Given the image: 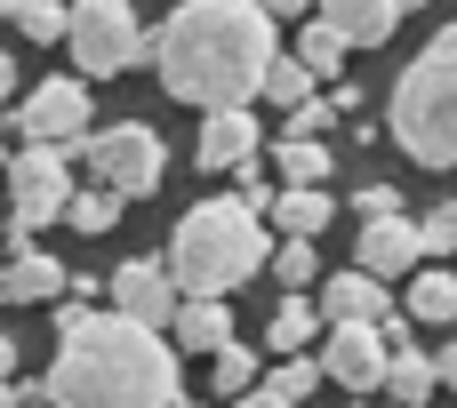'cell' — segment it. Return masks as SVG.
I'll use <instances>...</instances> for the list:
<instances>
[{"mask_svg": "<svg viewBox=\"0 0 457 408\" xmlns=\"http://www.w3.org/2000/svg\"><path fill=\"white\" fill-rule=\"evenodd\" d=\"M177 345L129 313L56 305V361H48V408H177Z\"/></svg>", "mask_w": 457, "mask_h": 408, "instance_id": "obj_1", "label": "cell"}, {"mask_svg": "<svg viewBox=\"0 0 457 408\" xmlns=\"http://www.w3.org/2000/svg\"><path fill=\"white\" fill-rule=\"evenodd\" d=\"M273 16L257 0H177L169 24L153 32V72L177 104L193 112H225L249 104L273 72Z\"/></svg>", "mask_w": 457, "mask_h": 408, "instance_id": "obj_2", "label": "cell"}, {"mask_svg": "<svg viewBox=\"0 0 457 408\" xmlns=\"http://www.w3.org/2000/svg\"><path fill=\"white\" fill-rule=\"evenodd\" d=\"M265 257H273L265 216H257L241 192H233V200H201V208H185V224L169 233V273H177L185 297H233L241 281L265 273Z\"/></svg>", "mask_w": 457, "mask_h": 408, "instance_id": "obj_3", "label": "cell"}, {"mask_svg": "<svg viewBox=\"0 0 457 408\" xmlns=\"http://www.w3.org/2000/svg\"><path fill=\"white\" fill-rule=\"evenodd\" d=\"M394 144L418 168H457V24H442L394 80Z\"/></svg>", "mask_w": 457, "mask_h": 408, "instance_id": "obj_4", "label": "cell"}, {"mask_svg": "<svg viewBox=\"0 0 457 408\" xmlns=\"http://www.w3.org/2000/svg\"><path fill=\"white\" fill-rule=\"evenodd\" d=\"M64 40H72L80 80H112V72H129V64L153 56V32H145V16H137L129 0H72Z\"/></svg>", "mask_w": 457, "mask_h": 408, "instance_id": "obj_5", "label": "cell"}, {"mask_svg": "<svg viewBox=\"0 0 457 408\" xmlns=\"http://www.w3.org/2000/svg\"><path fill=\"white\" fill-rule=\"evenodd\" d=\"M72 200V152L64 144H16L8 160V241L32 249L40 224H56Z\"/></svg>", "mask_w": 457, "mask_h": 408, "instance_id": "obj_6", "label": "cell"}, {"mask_svg": "<svg viewBox=\"0 0 457 408\" xmlns=\"http://www.w3.org/2000/svg\"><path fill=\"white\" fill-rule=\"evenodd\" d=\"M80 160H88L96 184L120 192V200H137V192H153V184L169 176V144H161V128H145V120L88 128V136H80Z\"/></svg>", "mask_w": 457, "mask_h": 408, "instance_id": "obj_7", "label": "cell"}, {"mask_svg": "<svg viewBox=\"0 0 457 408\" xmlns=\"http://www.w3.org/2000/svg\"><path fill=\"white\" fill-rule=\"evenodd\" d=\"M8 136L16 144H64V152H80V136H88V80L80 72L72 80H40L8 112Z\"/></svg>", "mask_w": 457, "mask_h": 408, "instance_id": "obj_8", "label": "cell"}, {"mask_svg": "<svg viewBox=\"0 0 457 408\" xmlns=\"http://www.w3.org/2000/svg\"><path fill=\"white\" fill-rule=\"evenodd\" d=\"M386 361H394V337L378 321H329L321 337V377H337L345 393H378L386 385Z\"/></svg>", "mask_w": 457, "mask_h": 408, "instance_id": "obj_9", "label": "cell"}, {"mask_svg": "<svg viewBox=\"0 0 457 408\" xmlns=\"http://www.w3.org/2000/svg\"><path fill=\"white\" fill-rule=\"evenodd\" d=\"M104 297H112V313H129V321H145V329H169V321H177V305H185V289H177L169 257H129V265L104 281Z\"/></svg>", "mask_w": 457, "mask_h": 408, "instance_id": "obj_10", "label": "cell"}, {"mask_svg": "<svg viewBox=\"0 0 457 408\" xmlns=\"http://www.w3.org/2000/svg\"><path fill=\"white\" fill-rule=\"evenodd\" d=\"M353 265H361V273H378V281H402V273H418V265H426V241H418V224H410V216H378V224H361Z\"/></svg>", "mask_w": 457, "mask_h": 408, "instance_id": "obj_11", "label": "cell"}, {"mask_svg": "<svg viewBox=\"0 0 457 408\" xmlns=\"http://www.w3.org/2000/svg\"><path fill=\"white\" fill-rule=\"evenodd\" d=\"M257 112L249 104H225V112H201V144H193V160L201 168H241V160H257Z\"/></svg>", "mask_w": 457, "mask_h": 408, "instance_id": "obj_12", "label": "cell"}, {"mask_svg": "<svg viewBox=\"0 0 457 408\" xmlns=\"http://www.w3.org/2000/svg\"><path fill=\"white\" fill-rule=\"evenodd\" d=\"M313 8H321V24L345 32V48H386L402 24V0H313Z\"/></svg>", "mask_w": 457, "mask_h": 408, "instance_id": "obj_13", "label": "cell"}, {"mask_svg": "<svg viewBox=\"0 0 457 408\" xmlns=\"http://www.w3.org/2000/svg\"><path fill=\"white\" fill-rule=\"evenodd\" d=\"M394 313V297H386V281L378 273H329V289H321V321H386Z\"/></svg>", "mask_w": 457, "mask_h": 408, "instance_id": "obj_14", "label": "cell"}, {"mask_svg": "<svg viewBox=\"0 0 457 408\" xmlns=\"http://www.w3.org/2000/svg\"><path fill=\"white\" fill-rule=\"evenodd\" d=\"M64 265L56 257H40V249H16L8 265H0V305H48V297H64Z\"/></svg>", "mask_w": 457, "mask_h": 408, "instance_id": "obj_15", "label": "cell"}, {"mask_svg": "<svg viewBox=\"0 0 457 408\" xmlns=\"http://www.w3.org/2000/svg\"><path fill=\"white\" fill-rule=\"evenodd\" d=\"M265 216H273V233H281V241H313V233H329V216H337V200H329L321 184H281Z\"/></svg>", "mask_w": 457, "mask_h": 408, "instance_id": "obj_16", "label": "cell"}, {"mask_svg": "<svg viewBox=\"0 0 457 408\" xmlns=\"http://www.w3.org/2000/svg\"><path fill=\"white\" fill-rule=\"evenodd\" d=\"M169 337H177V353H217V345H233V313H225V297H185L177 321H169Z\"/></svg>", "mask_w": 457, "mask_h": 408, "instance_id": "obj_17", "label": "cell"}, {"mask_svg": "<svg viewBox=\"0 0 457 408\" xmlns=\"http://www.w3.org/2000/svg\"><path fill=\"white\" fill-rule=\"evenodd\" d=\"M273 168H281V184H329V168H337V152L321 144V136H273Z\"/></svg>", "mask_w": 457, "mask_h": 408, "instance_id": "obj_18", "label": "cell"}, {"mask_svg": "<svg viewBox=\"0 0 457 408\" xmlns=\"http://www.w3.org/2000/svg\"><path fill=\"white\" fill-rule=\"evenodd\" d=\"M321 329H329V321H321V305H305V297H281V305H273V321H265V345L289 361V353H305Z\"/></svg>", "mask_w": 457, "mask_h": 408, "instance_id": "obj_19", "label": "cell"}, {"mask_svg": "<svg viewBox=\"0 0 457 408\" xmlns=\"http://www.w3.org/2000/svg\"><path fill=\"white\" fill-rule=\"evenodd\" d=\"M345 32L337 24H321V16H305V32H297V64L313 72V80H345Z\"/></svg>", "mask_w": 457, "mask_h": 408, "instance_id": "obj_20", "label": "cell"}, {"mask_svg": "<svg viewBox=\"0 0 457 408\" xmlns=\"http://www.w3.org/2000/svg\"><path fill=\"white\" fill-rule=\"evenodd\" d=\"M410 321H426V329H442L457 321V273H410Z\"/></svg>", "mask_w": 457, "mask_h": 408, "instance_id": "obj_21", "label": "cell"}, {"mask_svg": "<svg viewBox=\"0 0 457 408\" xmlns=\"http://www.w3.org/2000/svg\"><path fill=\"white\" fill-rule=\"evenodd\" d=\"M386 393H394V408H426L434 401V361L402 345V353L386 361Z\"/></svg>", "mask_w": 457, "mask_h": 408, "instance_id": "obj_22", "label": "cell"}, {"mask_svg": "<svg viewBox=\"0 0 457 408\" xmlns=\"http://www.w3.org/2000/svg\"><path fill=\"white\" fill-rule=\"evenodd\" d=\"M209 385H217V401H241V393L257 385V353H249L241 337L217 345V353H209Z\"/></svg>", "mask_w": 457, "mask_h": 408, "instance_id": "obj_23", "label": "cell"}, {"mask_svg": "<svg viewBox=\"0 0 457 408\" xmlns=\"http://www.w3.org/2000/svg\"><path fill=\"white\" fill-rule=\"evenodd\" d=\"M64 224H72V233H88V241H96V233H112V224H120V192H104V184L72 192V200H64Z\"/></svg>", "mask_w": 457, "mask_h": 408, "instance_id": "obj_24", "label": "cell"}, {"mask_svg": "<svg viewBox=\"0 0 457 408\" xmlns=\"http://www.w3.org/2000/svg\"><path fill=\"white\" fill-rule=\"evenodd\" d=\"M24 40H64V24H72V0H16V16H8Z\"/></svg>", "mask_w": 457, "mask_h": 408, "instance_id": "obj_25", "label": "cell"}, {"mask_svg": "<svg viewBox=\"0 0 457 408\" xmlns=\"http://www.w3.org/2000/svg\"><path fill=\"white\" fill-rule=\"evenodd\" d=\"M257 96H273L281 112H297V104L313 96V72H305L297 56H273V72H265V88H257Z\"/></svg>", "mask_w": 457, "mask_h": 408, "instance_id": "obj_26", "label": "cell"}, {"mask_svg": "<svg viewBox=\"0 0 457 408\" xmlns=\"http://www.w3.org/2000/svg\"><path fill=\"white\" fill-rule=\"evenodd\" d=\"M313 385H321V361H305V353H289V361L265 377V393H281V401H297V408L313 401Z\"/></svg>", "mask_w": 457, "mask_h": 408, "instance_id": "obj_27", "label": "cell"}, {"mask_svg": "<svg viewBox=\"0 0 457 408\" xmlns=\"http://www.w3.org/2000/svg\"><path fill=\"white\" fill-rule=\"evenodd\" d=\"M313 273H321V265H313V241H281V249H273V281H281L289 297H305Z\"/></svg>", "mask_w": 457, "mask_h": 408, "instance_id": "obj_28", "label": "cell"}, {"mask_svg": "<svg viewBox=\"0 0 457 408\" xmlns=\"http://www.w3.org/2000/svg\"><path fill=\"white\" fill-rule=\"evenodd\" d=\"M418 241H426V257H434V265L457 257V208H450V200H442L434 216H418Z\"/></svg>", "mask_w": 457, "mask_h": 408, "instance_id": "obj_29", "label": "cell"}, {"mask_svg": "<svg viewBox=\"0 0 457 408\" xmlns=\"http://www.w3.org/2000/svg\"><path fill=\"white\" fill-rule=\"evenodd\" d=\"M329 120H337V96H305V104L289 112V136H321Z\"/></svg>", "mask_w": 457, "mask_h": 408, "instance_id": "obj_30", "label": "cell"}, {"mask_svg": "<svg viewBox=\"0 0 457 408\" xmlns=\"http://www.w3.org/2000/svg\"><path fill=\"white\" fill-rule=\"evenodd\" d=\"M353 216H361V224H378V216H402V192H394V184H361V192H353Z\"/></svg>", "mask_w": 457, "mask_h": 408, "instance_id": "obj_31", "label": "cell"}, {"mask_svg": "<svg viewBox=\"0 0 457 408\" xmlns=\"http://www.w3.org/2000/svg\"><path fill=\"white\" fill-rule=\"evenodd\" d=\"M233 176H241V200H249V208L265 216V208H273V184H265V168H257V160H241Z\"/></svg>", "mask_w": 457, "mask_h": 408, "instance_id": "obj_32", "label": "cell"}, {"mask_svg": "<svg viewBox=\"0 0 457 408\" xmlns=\"http://www.w3.org/2000/svg\"><path fill=\"white\" fill-rule=\"evenodd\" d=\"M16 401V337H0V408Z\"/></svg>", "mask_w": 457, "mask_h": 408, "instance_id": "obj_33", "label": "cell"}, {"mask_svg": "<svg viewBox=\"0 0 457 408\" xmlns=\"http://www.w3.org/2000/svg\"><path fill=\"white\" fill-rule=\"evenodd\" d=\"M233 408H297V401H281V393H265V377H257V385H249V393H241Z\"/></svg>", "mask_w": 457, "mask_h": 408, "instance_id": "obj_34", "label": "cell"}, {"mask_svg": "<svg viewBox=\"0 0 457 408\" xmlns=\"http://www.w3.org/2000/svg\"><path fill=\"white\" fill-rule=\"evenodd\" d=\"M434 385H450V393H457V345H442V353H434Z\"/></svg>", "mask_w": 457, "mask_h": 408, "instance_id": "obj_35", "label": "cell"}, {"mask_svg": "<svg viewBox=\"0 0 457 408\" xmlns=\"http://www.w3.org/2000/svg\"><path fill=\"white\" fill-rule=\"evenodd\" d=\"M257 8H265V16H273V24H281V16H305V8H313V0H257Z\"/></svg>", "mask_w": 457, "mask_h": 408, "instance_id": "obj_36", "label": "cell"}, {"mask_svg": "<svg viewBox=\"0 0 457 408\" xmlns=\"http://www.w3.org/2000/svg\"><path fill=\"white\" fill-rule=\"evenodd\" d=\"M8 96H16V56L0 48V104H8Z\"/></svg>", "mask_w": 457, "mask_h": 408, "instance_id": "obj_37", "label": "cell"}, {"mask_svg": "<svg viewBox=\"0 0 457 408\" xmlns=\"http://www.w3.org/2000/svg\"><path fill=\"white\" fill-rule=\"evenodd\" d=\"M0 233H8V184H0Z\"/></svg>", "mask_w": 457, "mask_h": 408, "instance_id": "obj_38", "label": "cell"}, {"mask_svg": "<svg viewBox=\"0 0 457 408\" xmlns=\"http://www.w3.org/2000/svg\"><path fill=\"white\" fill-rule=\"evenodd\" d=\"M0 16H16V0H0Z\"/></svg>", "mask_w": 457, "mask_h": 408, "instance_id": "obj_39", "label": "cell"}, {"mask_svg": "<svg viewBox=\"0 0 457 408\" xmlns=\"http://www.w3.org/2000/svg\"><path fill=\"white\" fill-rule=\"evenodd\" d=\"M402 8H426V0H402Z\"/></svg>", "mask_w": 457, "mask_h": 408, "instance_id": "obj_40", "label": "cell"}, {"mask_svg": "<svg viewBox=\"0 0 457 408\" xmlns=\"http://www.w3.org/2000/svg\"><path fill=\"white\" fill-rule=\"evenodd\" d=\"M177 408H201V401H177Z\"/></svg>", "mask_w": 457, "mask_h": 408, "instance_id": "obj_41", "label": "cell"}, {"mask_svg": "<svg viewBox=\"0 0 457 408\" xmlns=\"http://www.w3.org/2000/svg\"><path fill=\"white\" fill-rule=\"evenodd\" d=\"M450 208H457V200H450Z\"/></svg>", "mask_w": 457, "mask_h": 408, "instance_id": "obj_42", "label": "cell"}, {"mask_svg": "<svg viewBox=\"0 0 457 408\" xmlns=\"http://www.w3.org/2000/svg\"><path fill=\"white\" fill-rule=\"evenodd\" d=\"M24 408H32V401H24Z\"/></svg>", "mask_w": 457, "mask_h": 408, "instance_id": "obj_43", "label": "cell"}]
</instances>
